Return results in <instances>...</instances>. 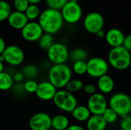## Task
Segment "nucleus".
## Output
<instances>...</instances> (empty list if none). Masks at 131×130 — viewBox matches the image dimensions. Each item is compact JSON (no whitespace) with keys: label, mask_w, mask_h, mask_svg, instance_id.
<instances>
[{"label":"nucleus","mask_w":131,"mask_h":130,"mask_svg":"<svg viewBox=\"0 0 131 130\" xmlns=\"http://www.w3.org/2000/svg\"><path fill=\"white\" fill-rule=\"evenodd\" d=\"M123 47H124L127 50L131 52V34L125 35L123 43Z\"/></svg>","instance_id":"35"},{"label":"nucleus","mask_w":131,"mask_h":130,"mask_svg":"<svg viewBox=\"0 0 131 130\" xmlns=\"http://www.w3.org/2000/svg\"><path fill=\"white\" fill-rule=\"evenodd\" d=\"M4 69H5V66H4V63L0 62V74L4 72Z\"/></svg>","instance_id":"42"},{"label":"nucleus","mask_w":131,"mask_h":130,"mask_svg":"<svg viewBox=\"0 0 131 130\" xmlns=\"http://www.w3.org/2000/svg\"><path fill=\"white\" fill-rule=\"evenodd\" d=\"M83 25L86 31L90 34H96L98 31L104 29V18L97 11H91L84 17Z\"/></svg>","instance_id":"9"},{"label":"nucleus","mask_w":131,"mask_h":130,"mask_svg":"<svg viewBox=\"0 0 131 130\" xmlns=\"http://www.w3.org/2000/svg\"><path fill=\"white\" fill-rule=\"evenodd\" d=\"M44 31L38 22L33 21H28L27 25L21 30V34L23 39L29 42L38 41Z\"/></svg>","instance_id":"13"},{"label":"nucleus","mask_w":131,"mask_h":130,"mask_svg":"<svg viewBox=\"0 0 131 130\" xmlns=\"http://www.w3.org/2000/svg\"><path fill=\"white\" fill-rule=\"evenodd\" d=\"M30 4H33V5H37L39 2H41L42 0H28Z\"/></svg>","instance_id":"41"},{"label":"nucleus","mask_w":131,"mask_h":130,"mask_svg":"<svg viewBox=\"0 0 131 130\" xmlns=\"http://www.w3.org/2000/svg\"><path fill=\"white\" fill-rule=\"evenodd\" d=\"M69 0H45L48 8L61 11Z\"/></svg>","instance_id":"30"},{"label":"nucleus","mask_w":131,"mask_h":130,"mask_svg":"<svg viewBox=\"0 0 131 130\" xmlns=\"http://www.w3.org/2000/svg\"><path fill=\"white\" fill-rule=\"evenodd\" d=\"M107 62L117 70H125L131 65V52L123 46L113 48L108 53Z\"/></svg>","instance_id":"3"},{"label":"nucleus","mask_w":131,"mask_h":130,"mask_svg":"<svg viewBox=\"0 0 131 130\" xmlns=\"http://www.w3.org/2000/svg\"><path fill=\"white\" fill-rule=\"evenodd\" d=\"M48 61L54 64H66L70 58V52L67 46L60 42H54L53 45L47 51Z\"/></svg>","instance_id":"7"},{"label":"nucleus","mask_w":131,"mask_h":130,"mask_svg":"<svg viewBox=\"0 0 131 130\" xmlns=\"http://www.w3.org/2000/svg\"><path fill=\"white\" fill-rule=\"evenodd\" d=\"M72 117L78 122H87L91 113L88 107L85 105H78L71 113Z\"/></svg>","instance_id":"19"},{"label":"nucleus","mask_w":131,"mask_h":130,"mask_svg":"<svg viewBox=\"0 0 131 130\" xmlns=\"http://www.w3.org/2000/svg\"><path fill=\"white\" fill-rule=\"evenodd\" d=\"M15 87H14V91L15 93H18V95L19 94H23V93H25V90H24V87H23V84H21V83H18L15 86H13Z\"/></svg>","instance_id":"37"},{"label":"nucleus","mask_w":131,"mask_h":130,"mask_svg":"<svg viewBox=\"0 0 131 130\" xmlns=\"http://www.w3.org/2000/svg\"><path fill=\"white\" fill-rule=\"evenodd\" d=\"M120 127L121 130H131V115H127L121 117L120 122Z\"/></svg>","instance_id":"33"},{"label":"nucleus","mask_w":131,"mask_h":130,"mask_svg":"<svg viewBox=\"0 0 131 130\" xmlns=\"http://www.w3.org/2000/svg\"><path fill=\"white\" fill-rule=\"evenodd\" d=\"M102 116H103V118L104 119V120L106 121V123L107 124L108 123H115L117 120L118 117H119L118 114L113 109H111L109 107L103 113Z\"/></svg>","instance_id":"29"},{"label":"nucleus","mask_w":131,"mask_h":130,"mask_svg":"<svg viewBox=\"0 0 131 130\" xmlns=\"http://www.w3.org/2000/svg\"><path fill=\"white\" fill-rule=\"evenodd\" d=\"M53 103L57 108L65 113H71L78 105V99L74 93L68 92L66 89L58 90Z\"/></svg>","instance_id":"4"},{"label":"nucleus","mask_w":131,"mask_h":130,"mask_svg":"<svg viewBox=\"0 0 131 130\" xmlns=\"http://www.w3.org/2000/svg\"><path fill=\"white\" fill-rule=\"evenodd\" d=\"M11 13L12 8L10 4L5 0H0V21L7 20Z\"/></svg>","instance_id":"27"},{"label":"nucleus","mask_w":131,"mask_h":130,"mask_svg":"<svg viewBox=\"0 0 131 130\" xmlns=\"http://www.w3.org/2000/svg\"><path fill=\"white\" fill-rule=\"evenodd\" d=\"M71 70H72V72H74L77 75H84V74H87V71H88L87 61L74 62Z\"/></svg>","instance_id":"28"},{"label":"nucleus","mask_w":131,"mask_h":130,"mask_svg":"<svg viewBox=\"0 0 131 130\" xmlns=\"http://www.w3.org/2000/svg\"><path fill=\"white\" fill-rule=\"evenodd\" d=\"M6 47H7V45H6V43H5V40L2 37H0V54H3V52L5 50Z\"/></svg>","instance_id":"39"},{"label":"nucleus","mask_w":131,"mask_h":130,"mask_svg":"<svg viewBox=\"0 0 131 130\" xmlns=\"http://www.w3.org/2000/svg\"><path fill=\"white\" fill-rule=\"evenodd\" d=\"M24 90L28 93H35L38 87V83L35 80H27L23 84Z\"/></svg>","instance_id":"31"},{"label":"nucleus","mask_w":131,"mask_h":130,"mask_svg":"<svg viewBox=\"0 0 131 130\" xmlns=\"http://www.w3.org/2000/svg\"><path fill=\"white\" fill-rule=\"evenodd\" d=\"M96 86L100 93L105 95L113 92L114 90L115 84L114 79L110 75L106 74L97 79Z\"/></svg>","instance_id":"17"},{"label":"nucleus","mask_w":131,"mask_h":130,"mask_svg":"<svg viewBox=\"0 0 131 130\" xmlns=\"http://www.w3.org/2000/svg\"><path fill=\"white\" fill-rule=\"evenodd\" d=\"M57 91L58 89L50 81L45 80L38 84L35 94L41 100L50 101L53 100Z\"/></svg>","instance_id":"14"},{"label":"nucleus","mask_w":131,"mask_h":130,"mask_svg":"<svg viewBox=\"0 0 131 130\" xmlns=\"http://www.w3.org/2000/svg\"><path fill=\"white\" fill-rule=\"evenodd\" d=\"M84 84L83 83L82 80L79 79H73L67 84L65 89L68 92L74 94L75 93L82 90L84 89Z\"/></svg>","instance_id":"25"},{"label":"nucleus","mask_w":131,"mask_h":130,"mask_svg":"<svg viewBox=\"0 0 131 130\" xmlns=\"http://www.w3.org/2000/svg\"><path fill=\"white\" fill-rule=\"evenodd\" d=\"M38 22L41 25L44 33L53 35L61 30L64 21L61 11L48 8L41 12Z\"/></svg>","instance_id":"1"},{"label":"nucleus","mask_w":131,"mask_h":130,"mask_svg":"<svg viewBox=\"0 0 131 130\" xmlns=\"http://www.w3.org/2000/svg\"><path fill=\"white\" fill-rule=\"evenodd\" d=\"M66 130H87L85 128H84L83 126L78 125V124H72L70 125L69 127Z\"/></svg>","instance_id":"38"},{"label":"nucleus","mask_w":131,"mask_h":130,"mask_svg":"<svg viewBox=\"0 0 131 130\" xmlns=\"http://www.w3.org/2000/svg\"><path fill=\"white\" fill-rule=\"evenodd\" d=\"M2 55L5 58V62L13 67L21 64L25 61L24 51L15 44L7 46Z\"/></svg>","instance_id":"11"},{"label":"nucleus","mask_w":131,"mask_h":130,"mask_svg":"<svg viewBox=\"0 0 131 130\" xmlns=\"http://www.w3.org/2000/svg\"><path fill=\"white\" fill-rule=\"evenodd\" d=\"M124 38V33L121 29L117 28L109 29L105 34L106 42L109 46L111 47V48L123 46Z\"/></svg>","instance_id":"15"},{"label":"nucleus","mask_w":131,"mask_h":130,"mask_svg":"<svg viewBox=\"0 0 131 130\" xmlns=\"http://www.w3.org/2000/svg\"><path fill=\"white\" fill-rule=\"evenodd\" d=\"M87 107H88L91 115H102L103 113L107 109L108 100L105 95L101 93H96L88 100Z\"/></svg>","instance_id":"10"},{"label":"nucleus","mask_w":131,"mask_h":130,"mask_svg":"<svg viewBox=\"0 0 131 130\" xmlns=\"http://www.w3.org/2000/svg\"><path fill=\"white\" fill-rule=\"evenodd\" d=\"M14 86V80L12 76L8 72H2L0 74V90L8 91Z\"/></svg>","instance_id":"21"},{"label":"nucleus","mask_w":131,"mask_h":130,"mask_svg":"<svg viewBox=\"0 0 131 130\" xmlns=\"http://www.w3.org/2000/svg\"><path fill=\"white\" fill-rule=\"evenodd\" d=\"M69 126L70 120L64 114H57L51 117V128L54 130H66Z\"/></svg>","instance_id":"20"},{"label":"nucleus","mask_w":131,"mask_h":130,"mask_svg":"<svg viewBox=\"0 0 131 130\" xmlns=\"http://www.w3.org/2000/svg\"><path fill=\"white\" fill-rule=\"evenodd\" d=\"M21 72L24 74L25 78H27V80H35L38 76V67L33 64H27L23 67Z\"/></svg>","instance_id":"26"},{"label":"nucleus","mask_w":131,"mask_h":130,"mask_svg":"<svg viewBox=\"0 0 131 130\" xmlns=\"http://www.w3.org/2000/svg\"><path fill=\"white\" fill-rule=\"evenodd\" d=\"M105 34H106V32L104 31V29H103V30H101V31H98V32L96 34V35H97L98 38H105Z\"/></svg>","instance_id":"40"},{"label":"nucleus","mask_w":131,"mask_h":130,"mask_svg":"<svg viewBox=\"0 0 131 130\" xmlns=\"http://www.w3.org/2000/svg\"><path fill=\"white\" fill-rule=\"evenodd\" d=\"M30 3L28 0H14L13 1V7L15 11L24 12L26 11Z\"/></svg>","instance_id":"32"},{"label":"nucleus","mask_w":131,"mask_h":130,"mask_svg":"<svg viewBox=\"0 0 131 130\" xmlns=\"http://www.w3.org/2000/svg\"><path fill=\"white\" fill-rule=\"evenodd\" d=\"M107 123L102 115H91L86 122L87 130H105Z\"/></svg>","instance_id":"18"},{"label":"nucleus","mask_w":131,"mask_h":130,"mask_svg":"<svg viewBox=\"0 0 131 130\" xmlns=\"http://www.w3.org/2000/svg\"><path fill=\"white\" fill-rule=\"evenodd\" d=\"M83 90L86 94L91 96V95L97 93V87L96 85H94L93 84H84Z\"/></svg>","instance_id":"34"},{"label":"nucleus","mask_w":131,"mask_h":130,"mask_svg":"<svg viewBox=\"0 0 131 130\" xmlns=\"http://www.w3.org/2000/svg\"><path fill=\"white\" fill-rule=\"evenodd\" d=\"M61 13L64 21L70 25L77 24L83 16V10L78 0H69L61 10Z\"/></svg>","instance_id":"6"},{"label":"nucleus","mask_w":131,"mask_h":130,"mask_svg":"<svg viewBox=\"0 0 131 130\" xmlns=\"http://www.w3.org/2000/svg\"><path fill=\"white\" fill-rule=\"evenodd\" d=\"M72 70L68 64H54L48 71V81L58 90L64 89L72 80Z\"/></svg>","instance_id":"2"},{"label":"nucleus","mask_w":131,"mask_h":130,"mask_svg":"<svg viewBox=\"0 0 131 130\" xmlns=\"http://www.w3.org/2000/svg\"><path fill=\"white\" fill-rule=\"evenodd\" d=\"M12 77H13L14 81H15V82H16L17 84H18V83H21V82L24 80V79H25L24 74H22V72H21V71L15 73V74H14V75L12 76Z\"/></svg>","instance_id":"36"},{"label":"nucleus","mask_w":131,"mask_h":130,"mask_svg":"<svg viewBox=\"0 0 131 130\" xmlns=\"http://www.w3.org/2000/svg\"><path fill=\"white\" fill-rule=\"evenodd\" d=\"M115 130H121V129H115Z\"/></svg>","instance_id":"45"},{"label":"nucleus","mask_w":131,"mask_h":130,"mask_svg":"<svg viewBox=\"0 0 131 130\" xmlns=\"http://www.w3.org/2000/svg\"><path fill=\"white\" fill-rule=\"evenodd\" d=\"M0 62H2V63L5 62V58L2 54H0Z\"/></svg>","instance_id":"43"},{"label":"nucleus","mask_w":131,"mask_h":130,"mask_svg":"<svg viewBox=\"0 0 131 130\" xmlns=\"http://www.w3.org/2000/svg\"><path fill=\"white\" fill-rule=\"evenodd\" d=\"M25 14L29 21H33L39 18L41 15V11L38 5L30 4L26 11H25Z\"/></svg>","instance_id":"24"},{"label":"nucleus","mask_w":131,"mask_h":130,"mask_svg":"<svg viewBox=\"0 0 131 130\" xmlns=\"http://www.w3.org/2000/svg\"><path fill=\"white\" fill-rule=\"evenodd\" d=\"M87 74L93 78H100L107 74L109 70V64L107 61L101 57H93L87 61Z\"/></svg>","instance_id":"8"},{"label":"nucleus","mask_w":131,"mask_h":130,"mask_svg":"<svg viewBox=\"0 0 131 130\" xmlns=\"http://www.w3.org/2000/svg\"><path fill=\"white\" fill-rule=\"evenodd\" d=\"M7 21L9 26L15 30H21L29 21L24 12L17 11H12Z\"/></svg>","instance_id":"16"},{"label":"nucleus","mask_w":131,"mask_h":130,"mask_svg":"<svg viewBox=\"0 0 131 130\" xmlns=\"http://www.w3.org/2000/svg\"><path fill=\"white\" fill-rule=\"evenodd\" d=\"M108 106L113 109L119 116H125L131 113V97L125 93H116L109 99Z\"/></svg>","instance_id":"5"},{"label":"nucleus","mask_w":131,"mask_h":130,"mask_svg":"<svg viewBox=\"0 0 131 130\" xmlns=\"http://www.w3.org/2000/svg\"><path fill=\"white\" fill-rule=\"evenodd\" d=\"M130 14H131V8H130Z\"/></svg>","instance_id":"44"},{"label":"nucleus","mask_w":131,"mask_h":130,"mask_svg":"<svg viewBox=\"0 0 131 130\" xmlns=\"http://www.w3.org/2000/svg\"><path fill=\"white\" fill-rule=\"evenodd\" d=\"M28 125L31 130H50L51 129V116L47 113H37L30 118Z\"/></svg>","instance_id":"12"},{"label":"nucleus","mask_w":131,"mask_h":130,"mask_svg":"<svg viewBox=\"0 0 131 130\" xmlns=\"http://www.w3.org/2000/svg\"><path fill=\"white\" fill-rule=\"evenodd\" d=\"M88 54L87 51L82 48H77L70 53V58L74 62L76 61H87Z\"/></svg>","instance_id":"22"},{"label":"nucleus","mask_w":131,"mask_h":130,"mask_svg":"<svg viewBox=\"0 0 131 130\" xmlns=\"http://www.w3.org/2000/svg\"><path fill=\"white\" fill-rule=\"evenodd\" d=\"M38 46L39 48L43 51H48L54 43V37L51 34L44 33L42 36L38 40Z\"/></svg>","instance_id":"23"}]
</instances>
